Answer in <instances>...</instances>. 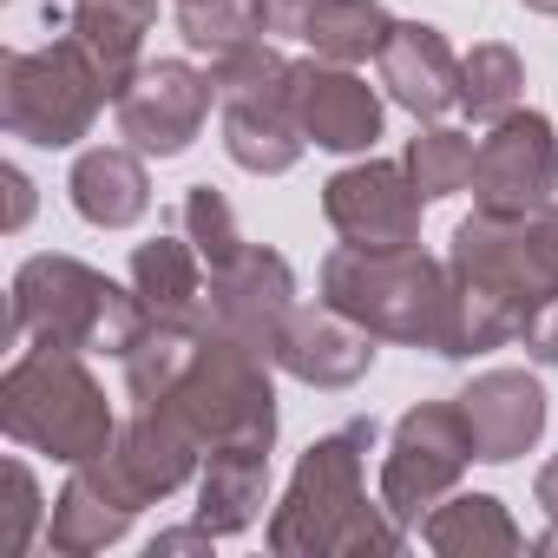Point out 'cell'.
I'll use <instances>...</instances> for the list:
<instances>
[{
  "mask_svg": "<svg viewBox=\"0 0 558 558\" xmlns=\"http://www.w3.org/2000/svg\"><path fill=\"white\" fill-rule=\"evenodd\" d=\"M151 329L138 290H119L80 256H27L14 276V349H66V355H125Z\"/></svg>",
  "mask_w": 558,
  "mask_h": 558,
  "instance_id": "obj_3",
  "label": "cell"
},
{
  "mask_svg": "<svg viewBox=\"0 0 558 558\" xmlns=\"http://www.w3.org/2000/svg\"><path fill=\"white\" fill-rule=\"evenodd\" d=\"M375 342L381 336H368L336 303H316V310L296 303L290 323H283V336H276V349H269V362L283 368V375H296L303 388H355L375 368Z\"/></svg>",
  "mask_w": 558,
  "mask_h": 558,
  "instance_id": "obj_15",
  "label": "cell"
},
{
  "mask_svg": "<svg viewBox=\"0 0 558 558\" xmlns=\"http://www.w3.org/2000/svg\"><path fill=\"white\" fill-rule=\"evenodd\" d=\"M519 342H525V355H532V362L558 368V303H551V310H538V316L525 323V336H519Z\"/></svg>",
  "mask_w": 558,
  "mask_h": 558,
  "instance_id": "obj_32",
  "label": "cell"
},
{
  "mask_svg": "<svg viewBox=\"0 0 558 558\" xmlns=\"http://www.w3.org/2000/svg\"><path fill=\"white\" fill-rule=\"evenodd\" d=\"M532 493H538V506H545V512L558 519V460H545V466H538V480H532Z\"/></svg>",
  "mask_w": 558,
  "mask_h": 558,
  "instance_id": "obj_36",
  "label": "cell"
},
{
  "mask_svg": "<svg viewBox=\"0 0 558 558\" xmlns=\"http://www.w3.org/2000/svg\"><path fill=\"white\" fill-rule=\"evenodd\" d=\"M217 545V532H204V525H178V532H158L151 538V558H178V551H210Z\"/></svg>",
  "mask_w": 558,
  "mask_h": 558,
  "instance_id": "obj_34",
  "label": "cell"
},
{
  "mask_svg": "<svg viewBox=\"0 0 558 558\" xmlns=\"http://www.w3.org/2000/svg\"><path fill=\"white\" fill-rule=\"evenodd\" d=\"M375 66H381L388 99H395L401 112L427 119V125H434L440 112H453V106H460V60H453L447 34H440V27H427V21H401Z\"/></svg>",
  "mask_w": 558,
  "mask_h": 558,
  "instance_id": "obj_18",
  "label": "cell"
},
{
  "mask_svg": "<svg viewBox=\"0 0 558 558\" xmlns=\"http://www.w3.org/2000/svg\"><path fill=\"white\" fill-rule=\"evenodd\" d=\"M0 427L14 447H34L60 466H86L112 453L119 421L93 368L66 349H27L8 375H0Z\"/></svg>",
  "mask_w": 558,
  "mask_h": 558,
  "instance_id": "obj_5",
  "label": "cell"
},
{
  "mask_svg": "<svg viewBox=\"0 0 558 558\" xmlns=\"http://www.w3.org/2000/svg\"><path fill=\"white\" fill-rule=\"evenodd\" d=\"M210 106H217V80H210L204 66H191V60H145V66L132 73V86L112 99L119 138H125L132 151H145V158H178V151H191V138L204 132Z\"/></svg>",
  "mask_w": 558,
  "mask_h": 558,
  "instance_id": "obj_10",
  "label": "cell"
},
{
  "mask_svg": "<svg viewBox=\"0 0 558 558\" xmlns=\"http://www.w3.org/2000/svg\"><path fill=\"white\" fill-rule=\"evenodd\" d=\"M0 184H8V230H27V217H34V178L21 165H8Z\"/></svg>",
  "mask_w": 558,
  "mask_h": 558,
  "instance_id": "obj_33",
  "label": "cell"
},
{
  "mask_svg": "<svg viewBox=\"0 0 558 558\" xmlns=\"http://www.w3.org/2000/svg\"><path fill=\"white\" fill-rule=\"evenodd\" d=\"M210 80H217V106H223V151L256 171V178H283L296 171L303 158V125H296V60H283L269 40L243 47V53H223L210 60Z\"/></svg>",
  "mask_w": 558,
  "mask_h": 558,
  "instance_id": "obj_7",
  "label": "cell"
},
{
  "mask_svg": "<svg viewBox=\"0 0 558 558\" xmlns=\"http://www.w3.org/2000/svg\"><path fill=\"white\" fill-rule=\"evenodd\" d=\"M519 8H532V14H558V0H519Z\"/></svg>",
  "mask_w": 558,
  "mask_h": 558,
  "instance_id": "obj_38",
  "label": "cell"
},
{
  "mask_svg": "<svg viewBox=\"0 0 558 558\" xmlns=\"http://www.w3.org/2000/svg\"><path fill=\"white\" fill-rule=\"evenodd\" d=\"M368 447H375V421H349L296 460L283 506L269 512L276 558H388V551H401L408 525L388 506H368V493H362Z\"/></svg>",
  "mask_w": 558,
  "mask_h": 558,
  "instance_id": "obj_2",
  "label": "cell"
},
{
  "mask_svg": "<svg viewBox=\"0 0 558 558\" xmlns=\"http://www.w3.org/2000/svg\"><path fill=\"white\" fill-rule=\"evenodd\" d=\"M178 217H184V236L197 243V256H204V269H210V276H217V269H230V263H236V256L250 250L217 184H191V191H184V210H178Z\"/></svg>",
  "mask_w": 558,
  "mask_h": 558,
  "instance_id": "obj_30",
  "label": "cell"
},
{
  "mask_svg": "<svg viewBox=\"0 0 558 558\" xmlns=\"http://www.w3.org/2000/svg\"><path fill=\"white\" fill-rule=\"evenodd\" d=\"M73 210L93 223V230H132L145 210H151V178H145V151L132 145H99V151H80L73 178Z\"/></svg>",
  "mask_w": 558,
  "mask_h": 558,
  "instance_id": "obj_20",
  "label": "cell"
},
{
  "mask_svg": "<svg viewBox=\"0 0 558 558\" xmlns=\"http://www.w3.org/2000/svg\"><path fill=\"white\" fill-rule=\"evenodd\" d=\"M532 551H545V558H558V519H551V532H545V538H538Z\"/></svg>",
  "mask_w": 558,
  "mask_h": 558,
  "instance_id": "obj_37",
  "label": "cell"
},
{
  "mask_svg": "<svg viewBox=\"0 0 558 558\" xmlns=\"http://www.w3.org/2000/svg\"><path fill=\"white\" fill-rule=\"evenodd\" d=\"M453 401H460L466 434H473V453H480L486 466H506V460L532 453L538 434H545V388H538V375H525V368H486V375H473Z\"/></svg>",
  "mask_w": 558,
  "mask_h": 558,
  "instance_id": "obj_17",
  "label": "cell"
},
{
  "mask_svg": "<svg viewBox=\"0 0 558 558\" xmlns=\"http://www.w3.org/2000/svg\"><path fill=\"white\" fill-rule=\"evenodd\" d=\"M269 368L276 362L256 342L204 323L197 349H191V368L178 375V388L158 408H171L204 453H217V447H276V388H269Z\"/></svg>",
  "mask_w": 558,
  "mask_h": 558,
  "instance_id": "obj_6",
  "label": "cell"
},
{
  "mask_svg": "<svg viewBox=\"0 0 558 558\" xmlns=\"http://www.w3.org/2000/svg\"><path fill=\"white\" fill-rule=\"evenodd\" d=\"M197 329H204V323H165V316H151V329L119 355V362H125V395H132L138 408H158V401L178 388V375L191 368Z\"/></svg>",
  "mask_w": 558,
  "mask_h": 558,
  "instance_id": "obj_26",
  "label": "cell"
},
{
  "mask_svg": "<svg viewBox=\"0 0 558 558\" xmlns=\"http://www.w3.org/2000/svg\"><path fill=\"white\" fill-rule=\"evenodd\" d=\"M145 512V499L132 493V480L112 466V453L73 466V480L60 486L53 512H47V545L60 558H93L106 545H119L132 532V519Z\"/></svg>",
  "mask_w": 558,
  "mask_h": 558,
  "instance_id": "obj_14",
  "label": "cell"
},
{
  "mask_svg": "<svg viewBox=\"0 0 558 558\" xmlns=\"http://www.w3.org/2000/svg\"><path fill=\"white\" fill-rule=\"evenodd\" d=\"M296 125L323 151H368L381 138V93L336 60H296Z\"/></svg>",
  "mask_w": 558,
  "mask_h": 558,
  "instance_id": "obj_16",
  "label": "cell"
},
{
  "mask_svg": "<svg viewBox=\"0 0 558 558\" xmlns=\"http://www.w3.org/2000/svg\"><path fill=\"white\" fill-rule=\"evenodd\" d=\"M151 21H158V0H73L66 27H73V40L86 47V60L99 66V80L112 86V99H119V93L132 86V73L145 66L138 53H145Z\"/></svg>",
  "mask_w": 558,
  "mask_h": 558,
  "instance_id": "obj_21",
  "label": "cell"
},
{
  "mask_svg": "<svg viewBox=\"0 0 558 558\" xmlns=\"http://www.w3.org/2000/svg\"><path fill=\"white\" fill-rule=\"evenodd\" d=\"M453 269V349L447 362L506 349L538 310L558 303V197L525 217L473 210L447 250Z\"/></svg>",
  "mask_w": 558,
  "mask_h": 558,
  "instance_id": "obj_1",
  "label": "cell"
},
{
  "mask_svg": "<svg viewBox=\"0 0 558 558\" xmlns=\"http://www.w3.org/2000/svg\"><path fill=\"white\" fill-rule=\"evenodd\" d=\"M473 158H480V145L466 138V132H453V125H427V132H414L408 138V178H414V191L434 204V197H453V191H466L473 184Z\"/></svg>",
  "mask_w": 558,
  "mask_h": 558,
  "instance_id": "obj_29",
  "label": "cell"
},
{
  "mask_svg": "<svg viewBox=\"0 0 558 558\" xmlns=\"http://www.w3.org/2000/svg\"><path fill=\"white\" fill-rule=\"evenodd\" d=\"M132 290L165 323H204V256L191 236H151L132 250Z\"/></svg>",
  "mask_w": 558,
  "mask_h": 558,
  "instance_id": "obj_23",
  "label": "cell"
},
{
  "mask_svg": "<svg viewBox=\"0 0 558 558\" xmlns=\"http://www.w3.org/2000/svg\"><path fill=\"white\" fill-rule=\"evenodd\" d=\"M323 303L355 316L381 342H414L447 355L453 349V269L434 263L421 243L408 250H362L342 243L323 256Z\"/></svg>",
  "mask_w": 558,
  "mask_h": 558,
  "instance_id": "obj_4",
  "label": "cell"
},
{
  "mask_svg": "<svg viewBox=\"0 0 558 558\" xmlns=\"http://www.w3.org/2000/svg\"><path fill=\"white\" fill-rule=\"evenodd\" d=\"M558 191V132L545 112H506L473 158V210L525 217Z\"/></svg>",
  "mask_w": 558,
  "mask_h": 558,
  "instance_id": "obj_11",
  "label": "cell"
},
{
  "mask_svg": "<svg viewBox=\"0 0 558 558\" xmlns=\"http://www.w3.org/2000/svg\"><path fill=\"white\" fill-rule=\"evenodd\" d=\"M269 499V447H217L204 453V480H197V525L217 538H236L256 525Z\"/></svg>",
  "mask_w": 558,
  "mask_h": 558,
  "instance_id": "obj_22",
  "label": "cell"
},
{
  "mask_svg": "<svg viewBox=\"0 0 558 558\" xmlns=\"http://www.w3.org/2000/svg\"><path fill=\"white\" fill-rule=\"evenodd\" d=\"M290 310H296V269L276 256V250H263V243H250L230 269L210 276V290H204V323L256 342L263 355L276 349Z\"/></svg>",
  "mask_w": 558,
  "mask_h": 558,
  "instance_id": "obj_13",
  "label": "cell"
},
{
  "mask_svg": "<svg viewBox=\"0 0 558 558\" xmlns=\"http://www.w3.org/2000/svg\"><path fill=\"white\" fill-rule=\"evenodd\" d=\"M421 210H427V197L414 191L408 165H388V158L349 165L323 184V217L336 223L342 243H362V250L421 243Z\"/></svg>",
  "mask_w": 558,
  "mask_h": 558,
  "instance_id": "obj_12",
  "label": "cell"
},
{
  "mask_svg": "<svg viewBox=\"0 0 558 558\" xmlns=\"http://www.w3.org/2000/svg\"><path fill=\"white\" fill-rule=\"evenodd\" d=\"M106 99H112V86L99 80V66L86 60V47L73 34L40 53L0 60V125L27 145H47V151L80 145Z\"/></svg>",
  "mask_w": 558,
  "mask_h": 558,
  "instance_id": "obj_8",
  "label": "cell"
},
{
  "mask_svg": "<svg viewBox=\"0 0 558 558\" xmlns=\"http://www.w3.org/2000/svg\"><path fill=\"white\" fill-rule=\"evenodd\" d=\"M421 538H427L440 558H512V551H525L512 512H506L493 493H447V499L421 519Z\"/></svg>",
  "mask_w": 558,
  "mask_h": 558,
  "instance_id": "obj_24",
  "label": "cell"
},
{
  "mask_svg": "<svg viewBox=\"0 0 558 558\" xmlns=\"http://www.w3.org/2000/svg\"><path fill=\"white\" fill-rule=\"evenodd\" d=\"M197 460H204V447L191 440V427L171 414V408H138L125 427H119V440H112V466L132 480V493L151 506V499H171L191 473H197Z\"/></svg>",
  "mask_w": 558,
  "mask_h": 558,
  "instance_id": "obj_19",
  "label": "cell"
},
{
  "mask_svg": "<svg viewBox=\"0 0 558 558\" xmlns=\"http://www.w3.org/2000/svg\"><path fill=\"white\" fill-rule=\"evenodd\" d=\"M47 499L34 486V466L27 460H8L0 466V558H21L40 532H47Z\"/></svg>",
  "mask_w": 558,
  "mask_h": 558,
  "instance_id": "obj_31",
  "label": "cell"
},
{
  "mask_svg": "<svg viewBox=\"0 0 558 558\" xmlns=\"http://www.w3.org/2000/svg\"><path fill=\"white\" fill-rule=\"evenodd\" d=\"M263 8H269V34L303 40V21L316 14V0H263Z\"/></svg>",
  "mask_w": 558,
  "mask_h": 558,
  "instance_id": "obj_35",
  "label": "cell"
},
{
  "mask_svg": "<svg viewBox=\"0 0 558 558\" xmlns=\"http://www.w3.org/2000/svg\"><path fill=\"white\" fill-rule=\"evenodd\" d=\"M178 34L191 40V53L223 60L269 34V8L263 0H178Z\"/></svg>",
  "mask_w": 558,
  "mask_h": 558,
  "instance_id": "obj_27",
  "label": "cell"
},
{
  "mask_svg": "<svg viewBox=\"0 0 558 558\" xmlns=\"http://www.w3.org/2000/svg\"><path fill=\"white\" fill-rule=\"evenodd\" d=\"M519 93H525V66L506 40H480L466 60H460V112L480 119V125H499L506 112H519Z\"/></svg>",
  "mask_w": 558,
  "mask_h": 558,
  "instance_id": "obj_28",
  "label": "cell"
},
{
  "mask_svg": "<svg viewBox=\"0 0 558 558\" xmlns=\"http://www.w3.org/2000/svg\"><path fill=\"white\" fill-rule=\"evenodd\" d=\"M480 453H473L460 401H421L395 421V440H388V460H381V506L401 525H421L460 486V473Z\"/></svg>",
  "mask_w": 558,
  "mask_h": 558,
  "instance_id": "obj_9",
  "label": "cell"
},
{
  "mask_svg": "<svg viewBox=\"0 0 558 558\" xmlns=\"http://www.w3.org/2000/svg\"><path fill=\"white\" fill-rule=\"evenodd\" d=\"M395 14L381 0H316V14L303 21V40L316 47V60H336V66H362V60H381V47L395 40Z\"/></svg>",
  "mask_w": 558,
  "mask_h": 558,
  "instance_id": "obj_25",
  "label": "cell"
}]
</instances>
